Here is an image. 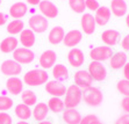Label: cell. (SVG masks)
Returning <instances> with one entry per match:
<instances>
[{
  "label": "cell",
  "instance_id": "obj_1",
  "mask_svg": "<svg viewBox=\"0 0 129 124\" xmlns=\"http://www.w3.org/2000/svg\"><path fill=\"white\" fill-rule=\"evenodd\" d=\"M48 72L43 69H33L24 73L23 84L28 85L29 87H37V86L45 85L49 81Z\"/></svg>",
  "mask_w": 129,
  "mask_h": 124
},
{
  "label": "cell",
  "instance_id": "obj_2",
  "mask_svg": "<svg viewBox=\"0 0 129 124\" xmlns=\"http://www.w3.org/2000/svg\"><path fill=\"white\" fill-rule=\"evenodd\" d=\"M83 100V89L77 85L72 84L66 88L64 104L65 108H77Z\"/></svg>",
  "mask_w": 129,
  "mask_h": 124
},
{
  "label": "cell",
  "instance_id": "obj_3",
  "mask_svg": "<svg viewBox=\"0 0 129 124\" xmlns=\"http://www.w3.org/2000/svg\"><path fill=\"white\" fill-rule=\"evenodd\" d=\"M83 100L88 107L91 108H96L104 101V94L100 91L99 88L96 87H87L84 89L83 93Z\"/></svg>",
  "mask_w": 129,
  "mask_h": 124
},
{
  "label": "cell",
  "instance_id": "obj_4",
  "mask_svg": "<svg viewBox=\"0 0 129 124\" xmlns=\"http://www.w3.org/2000/svg\"><path fill=\"white\" fill-rule=\"evenodd\" d=\"M88 73L91 74L94 81H104L107 78V67L102 61H94L92 60L88 65Z\"/></svg>",
  "mask_w": 129,
  "mask_h": 124
},
{
  "label": "cell",
  "instance_id": "obj_5",
  "mask_svg": "<svg viewBox=\"0 0 129 124\" xmlns=\"http://www.w3.org/2000/svg\"><path fill=\"white\" fill-rule=\"evenodd\" d=\"M28 24H29V29H31L35 34L44 33L49 27L48 20L42 14H34L33 16H30Z\"/></svg>",
  "mask_w": 129,
  "mask_h": 124
},
{
  "label": "cell",
  "instance_id": "obj_6",
  "mask_svg": "<svg viewBox=\"0 0 129 124\" xmlns=\"http://www.w3.org/2000/svg\"><path fill=\"white\" fill-rule=\"evenodd\" d=\"M113 50L111 46L107 45H100V46H95L90 51V57L92 60L94 61H106L109 60L111 57L113 56Z\"/></svg>",
  "mask_w": 129,
  "mask_h": 124
},
{
  "label": "cell",
  "instance_id": "obj_7",
  "mask_svg": "<svg viewBox=\"0 0 129 124\" xmlns=\"http://www.w3.org/2000/svg\"><path fill=\"white\" fill-rule=\"evenodd\" d=\"M0 71L6 77H16L22 72V65L14 59H6L0 65Z\"/></svg>",
  "mask_w": 129,
  "mask_h": 124
},
{
  "label": "cell",
  "instance_id": "obj_8",
  "mask_svg": "<svg viewBox=\"0 0 129 124\" xmlns=\"http://www.w3.org/2000/svg\"><path fill=\"white\" fill-rule=\"evenodd\" d=\"M13 59L21 65H28L33 63V60L35 59V53L33 52V50L21 46L13 52Z\"/></svg>",
  "mask_w": 129,
  "mask_h": 124
},
{
  "label": "cell",
  "instance_id": "obj_9",
  "mask_svg": "<svg viewBox=\"0 0 129 124\" xmlns=\"http://www.w3.org/2000/svg\"><path fill=\"white\" fill-rule=\"evenodd\" d=\"M56 60H57V53L54 50H45L41 53L39 59L40 66L43 70H48V69H52L56 65Z\"/></svg>",
  "mask_w": 129,
  "mask_h": 124
},
{
  "label": "cell",
  "instance_id": "obj_10",
  "mask_svg": "<svg viewBox=\"0 0 129 124\" xmlns=\"http://www.w3.org/2000/svg\"><path fill=\"white\" fill-rule=\"evenodd\" d=\"M68 61L72 67L79 69L85 63V54L78 48H72L68 53Z\"/></svg>",
  "mask_w": 129,
  "mask_h": 124
},
{
  "label": "cell",
  "instance_id": "obj_11",
  "mask_svg": "<svg viewBox=\"0 0 129 124\" xmlns=\"http://www.w3.org/2000/svg\"><path fill=\"white\" fill-rule=\"evenodd\" d=\"M73 80H75V85L80 87L81 89L91 87V86H92V82H93V79H92L91 74L88 73V71H86V70L77 71V72L75 73V76H73Z\"/></svg>",
  "mask_w": 129,
  "mask_h": 124
},
{
  "label": "cell",
  "instance_id": "obj_12",
  "mask_svg": "<svg viewBox=\"0 0 129 124\" xmlns=\"http://www.w3.org/2000/svg\"><path fill=\"white\" fill-rule=\"evenodd\" d=\"M45 92L55 97H60L65 95L66 88L63 85V82L57 81V80H50L45 84Z\"/></svg>",
  "mask_w": 129,
  "mask_h": 124
},
{
  "label": "cell",
  "instance_id": "obj_13",
  "mask_svg": "<svg viewBox=\"0 0 129 124\" xmlns=\"http://www.w3.org/2000/svg\"><path fill=\"white\" fill-rule=\"evenodd\" d=\"M39 9L41 14L47 19H55L58 15V8L50 0H41L39 5Z\"/></svg>",
  "mask_w": 129,
  "mask_h": 124
},
{
  "label": "cell",
  "instance_id": "obj_14",
  "mask_svg": "<svg viewBox=\"0 0 129 124\" xmlns=\"http://www.w3.org/2000/svg\"><path fill=\"white\" fill-rule=\"evenodd\" d=\"M80 26H81V29H83L84 34L92 35L95 31V27H96L94 16L91 13H84L80 19Z\"/></svg>",
  "mask_w": 129,
  "mask_h": 124
},
{
  "label": "cell",
  "instance_id": "obj_15",
  "mask_svg": "<svg viewBox=\"0 0 129 124\" xmlns=\"http://www.w3.org/2000/svg\"><path fill=\"white\" fill-rule=\"evenodd\" d=\"M81 39H83V34H81V31L77 30V29H73V30H70L69 33L65 34L63 43L65 46L72 49V48H76V46L78 45L79 43L81 42Z\"/></svg>",
  "mask_w": 129,
  "mask_h": 124
},
{
  "label": "cell",
  "instance_id": "obj_16",
  "mask_svg": "<svg viewBox=\"0 0 129 124\" xmlns=\"http://www.w3.org/2000/svg\"><path fill=\"white\" fill-rule=\"evenodd\" d=\"M6 89L12 95H19L23 92V81L18 77H9L6 80Z\"/></svg>",
  "mask_w": 129,
  "mask_h": 124
},
{
  "label": "cell",
  "instance_id": "obj_17",
  "mask_svg": "<svg viewBox=\"0 0 129 124\" xmlns=\"http://www.w3.org/2000/svg\"><path fill=\"white\" fill-rule=\"evenodd\" d=\"M127 59H128V56H127V53L124 51L115 52V53H113L111 59H109V66L113 70H121L128 63Z\"/></svg>",
  "mask_w": 129,
  "mask_h": 124
},
{
  "label": "cell",
  "instance_id": "obj_18",
  "mask_svg": "<svg viewBox=\"0 0 129 124\" xmlns=\"http://www.w3.org/2000/svg\"><path fill=\"white\" fill-rule=\"evenodd\" d=\"M19 48V39L14 36H8L0 42V51L4 53H13Z\"/></svg>",
  "mask_w": 129,
  "mask_h": 124
},
{
  "label": "cell",
  "instance_id": "obj_19",
  "mask_svg": "<svg viewBox=\"0 0 129 124\" xmlns=\"http://www.w3.org/2000/svg\"><path fill=\"white\" fill-rule=\"evenodd\" d=\"M111 15H112V12L108 7L106 6L99 7L98 11L95 12V15H94V20H95L96 26H101V27L106 26L109 22V20H111Z\"/></svg>",
  "mask_w": 129,
  "mask_h": 124
},
{
  "label": "cell",
  "instance_id": "obj_20",
  "mask_svg": "<svg viewBox=\"0 0 129 124\" xmlns=\"http://www.w3.org/2000/svg\"><path fill=\"white\" fill-rule=\"evenodd\" d=\"M28 12V6L24 3H14L12 6L9 7V15L12 16L14 20H21Z\"/></svg>",
  "mask_w": 129,
  "mask_h": 124
},
{
  "label": "cell",
  "instance_id": "obj_21",
  "mask_svg": "<svg viewBox=\"0 0 129 124\" xmlns=\"http://www.w3.org/2000/svg\"><path fill=\"white\" fill-rule=\"evenodd\" d=\"M81 117V114L76 108H66L63 111V121L66 124H79Z\"/></svg>",
  "mask_w": 129,
  "mask_h": 124
},
{
  "label": "cell",
  "instance_id": "obj_22",
  "mask_svg": "<svg viewBox=\"0 0 129 124\" xmlns=\"http://www.w3.org/2000/svg\"><path fill=\"white\" fill-rule=\"evenodd\" d=\"M109 9L116 18H122V16L127 15L128 6L124 0H112Z\"/></svg>",
  "mask_w": 129,
  "mask_h": 124
},
{
  "label": "cell",
  "instance_id": "obj_23",
  "mask_svg": "<svg viewBox=\"0 0 129 124\" xmlns=\"http://www.w3.org/2000/svg\"><path fill=\"white\" fill-rule=\"evenodd\" d=\"M119 37H120V33L115 29H107L101 34V41L105 43V45L111 48L117 44Z\"/></svg>",
  "mask_w": 129,
  "mask_h": 124
},
{
  "label": "cell",
  "instance_id": "obj_24",
  "mask_svg": "<svg viewBox=\"0 0 129 124\" xmlns=\"http://www.w3.org/2000/svg\"><path fill=\"white\" fill-rule=\"evenodd\" d=\"M64 36H65V31H64V28L60 27V26H56V27L51 28V30L49 31L48 35V41L54 44V45H57L59 43L63 42Z\"/></svg>",
  "mask_w": 129,
  "mask_h": 124
},
{
  "label": "cell",
  "instance_id": "obj_25",
  "mask_svg": "<svg viewBox=\"0 0 129 124\" xmlns=\"http://www.w3.org/2000/svg\"><path fill=\"white\" fill-rule=\"evenodd\" d=\"M48 114H49V108H48V104H47V103L39 102L34 106L33 117L35 118V121H37V122L45 121V118H47Z\"/></svg>",
  "mask_w": 129,
  "mask_h": 124
},
{
  "label": "cell",
  "instance_id": "obj_26",
  "mask_svg": "<svg viewBox=\"0 0 129 124\" xmlns=\"http://www.w3.org/2000/svg\"><path fill=\"white\" fill-rule=\"evenodd\" d=\"M36 37H35V33L31 29H23L20 33V43L23 48L30 49L31 46L35 44Z\"/></svg>",
  "mask_w": 129,
  "mask_h": 124
},
{
  "label": "cell",
  "instance_id": "obj_27",
  "mask_svg": "<svg viewBox=\"0 0 129 124\" xmlns=\"http://www.w3.org/2000/svg\"><path fill=\"white\" fill-rule=\"evenodd\" d=\"M51 70H52V77L57 81L63 82L65 80H68V78H69V70L63 64H56Z\"/></svg>",
  "mask_w": 129,
  "mask_h": 124
},
{
  "label": "cell",
  "instance_id": "obj_28",
  "mask_svg": "<svg viewBox=\"0 0 129 124\" xmlns=\"http://www.w3.org/2000/svg\"><path fill=\"white\" fill-rule=\"evenodd\" d=\"M14 112L20 121H28L33 116V110L30 109V107L26 106L23 103H20L18 106H15Z\"/></svg>",
  "mask_w": 129,
  "mask_h": 124
},
{
  "label": "cell",
  "instance_id": "obj_29",
  "mask_svg": "<svg viewBox=\"0 0 129 124\" xmlns=\"http://www.w3.org/2000/svg\"><path fill=\"white\" fill-rule=\"evenodd\" d=\"M48 108L55 114H59L65 110V104H64V100H62L60 97H50L48 101Z\"/></svg>",
  "mask_w": 129,
  "mask_h": 124
},
{
  "label": "cell",
  "instance_id": "obj_30",
  "mask_svg": "<svg viewBox=\"0 0 129 124\" xmlns=\"http://www.w3.org/2000/svg\"><path fill=\"white\" fill-rule=\"evenodd\" d=\"M24 29V23L22 20H13L7 24V33L9 35H19Z\"/></svg>",
  "mask_w": 129,
  "mask_h": 124
},
{
  "label": "cell",
  "instance_id": "obj_31",
  "mask_svg": "<svg viewBox=\"0 0 129 124\" xmlns=\"http://www.w3.org/2000/svg\"><path fill=\"white\" fill-rule=\"evenodd\" d=\"M21 100L23 104H26L28 107H31V106H35L37 103V96H36V94L33 91L26 89V91H23L21 93Z\"/></svg>",
  "mask_w": 129,
  "mask_h": 124
},
{
  "label": "cell",
  "instance_id": "obj_32",
  "mask_svg": "<svg viewBox=\"0 0 129 124\" xmlns=\"http://www.w3.org/2000/svg\"><path fill=\"white\" fill-rule=\"evenodd\" d=\"M69 6L71 11H73L77 14H84L86 9L85 0H69Z\"/></svg>",
  "mask_w": 129,
  "mask_h": 124
},
{
  "label": "cell",
  "instance_id": "obj_33",
  "mask_svg": "<svg viewBox=\"0 0 129 124\" xmlns=\"http://www.w3.org/2000/svg\"><path fill=\"white\" fill-rule=\"evenodd\" d=\"M14 106V102L9 96L0 95V111H7Z\"/></svg>",
  "mask_w": 129,
  "mask_h": 124
},
{
  "label": "cell",
  "instance_id": "obj_34",
  "mask_svg": "<svg viewBox=\"0 0 129 124\" xmlns=\"http://www.w3.org/2000/svg\"><path fill=\"white\" fill-rule=\"evenodd\" d=\"M116 89L119 93H121L124 96H129V80L121 79L116 84Z\"/></svg>",
  "mask_w": 129,
  "mask_h": 124
},
{
  "label": "cell",
  "instance_id": "obj_35",
  "mask_svg": "<svg viewBox=\"0 0 129 124\" xmlns=\"http://www.w3.org/2000/svg\"><path fill=\"white\" fill-rule=\"evenodd\" d=\"M100 119L96 115H93V114H88V115L81 117V121L79 124H99Z\"/></svg>",
  "mask_w": 129,
  "mask_h": 124
},
{
  "label": "cell",
  "instance_id": "obj_36",
  "mask_svg": "<svg viewBox=\"0 0 129 124\" xmlns=\"http://www.w3.org/2000/svg\"><path fill=\"white\" fill-rule=\"evenodd\" d=\"M85 5H86V8L91 12H96L100 7L98 0H85Z\"/></svg>",
  "mask_w": 129,
  "mask_h": 124
},
{
  "label": "cell",
  "instance_id": "obj_37",
  "mask_svg": "<svg viewBox=\"0 0 129 124\" xmlns=\"http://www.w3.org/2000/svg\"><path fill=\"white\" fill-rule=\"evenodd\" d=\"M0 124H13V118L7 111H0Z\"/></svg>",
  "mask_w": 129,
  "mask_h": 124
},
{
  "label": "cell",
  "instance_id": "obj_38",
  "mask_svg": "<svg viewBox=\"0 0 129 124\" xmlns=\"http://www.w3.org/2000/svg\"><path fill=\"white\" fill-rule=\"evenodd\" d=\"M114 124H129V114L124 112L123 115L119 116Z\"/></svg>",
  "mask_w": 129,
  "mask_h": 124
},
{
  "label": "cell",
  "instance_id": "obj_39",
  "mask_svg": "<svg viewBox=\"0 0 129 124\" xmlns=\"http://www.w3.org/2000/svg\"><path fill=\"white\" fill-rule=\"evenodd\" d=\"M121 108L124 112L129 114V96H124L121 101Z\"/></svg>",
  "mask_w": 129,
  "mask_h": 124
},
{
  "label": "cell",
  "instance_id": "obj_40",
  "mask_svg": "<svg viewBox=\"0 0 129 124\" xmlns=\"http://www.w3.org/2000/svg\"><path fill=\"white\" fill-rule=\"evenodd\" d=\"M121 48L124 51H129V34L123 37V39L121 41Z\"/></svg>",
  "mask_w": 129,
  "mask_h": 124
},
{
  "label": "cell",
  "instance_id": "obj_41",
  "mask_svg": "<svg viewBox=\"0 0 129 124\" xmlns=\"http://www.w3.org/2000/svg\"><path fill=\"white\" fill-rule=\"evenodd\" d=\"M123 77L126 80H129V63H127L123 66Z\"/></svg>",
  "mask_w": 129,
  "mask_h": 124
},
{
  "label": "cell",
  "instance_id": "obj_42",
  "mask_svg": "<svg viewBox=\"0 0 129 124\" xmlns=\"http://www.w3.org/2000/svg\"><path fill=\"white\" fill-rule=\"evenodd\" d=\"M6 22H7V15L0 12V26H4Z\"/></svg>",
  "mask_w": 129,
  "mask_h": 124
},
{
  "label": "cell",
  "instance_id": "obj_43",
  "mask_svg": "<svg viewBox=\"0 0 129 124\" xmlns=\"http://www.w3.org/2000/svg\"><path fill=\"white\" fill-rule=\"evenodd\" d=\"M26 1H27V4L31 5V6H37L41 3V0H26Z\"/></svg>",
  "mask_w": 129,
  "mask_h": 124
},
{
  "label": "cell",
  "instance_id": "obj_44",
  "mask_svg": "<svg viewBox=\"0 0 129 124\" xmlns=\"http://www.w3.org/2000/svg\"><path fill=\"white\" fill-rule=\"evenodd\" d=\"M126 24H127V27L129 28V13L126 15Z\"/></svg>",
  "mask_w": 129,
  "mask_h": 124
},
{
  "label": "cell",
  "instance_id": "obj_45",
  "mask_svg": "<svg viewBox=\"0 0 129 124\" xmlns=\"http://www.w3.org/2000/svg\"><path fill=\"white\" fill-rule=\"evenodd\" d=\"M39 124H52L50 121H42V122H39Z\"/></svg>",
  "mask_w": 129,
  "mask_h": 124
},
{
  "label": "cell",
  "instance_id": "obj_46",
  "mask_svg": "<svg viewBox=\"0 0 129 124\" xmlns=\"http://www.w3.org/2000/svg\"><path fill=\"white\" fill-rule=\"evenodd\" d=\"M16 124H29V123H28L27 121H19Z\"/></svg>",
  "mask_w": 129,
  "mask_h": 124
},
{
  "label": "cell",
  "instance_id": "obj_47",
  "mask_svg": "<svg viewBox=\"0 0 129 124\" xmlns=\"http://www.w3.org/2000/svg\"><path fill=\"white\" fill-rule=\"evenodd\" d=\"M99 124H104V123H102V122H100V123H99Z\"/></svg>",
  "mask_w": 129,
  "mask_h": 124
},
{
  "label": "cell",
  "instance_id": "obj_48",
  "mask_svg": "<svg viewBox=\"0 0 129 124\" xmlns=\"http://www.w3.org/2000/svg\"><path fill=\"white\" fill-rule=\"evenodd\" d=\"M0 5H1V0H0Z\"/></svg>",
  "mask_w": 129,
  "mask_h": 124
}]
</instances>
